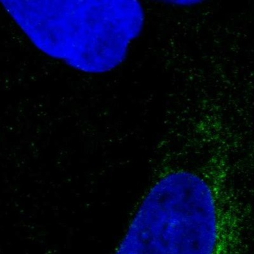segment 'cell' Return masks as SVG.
Segmentation results:
<instances>
[{
  "label": "cell",
  "mask_w": 254,
  "mask_h": 254,
  "mask_svg": "<svg viewBox=\"0 0 254 254\" xmlns=\"http://www.w3.org/2000/svg\"><path fill=\"white\" fill-rule=\"evenodd\" d=\"M235 253L234 249H226L221 250L217 254H235Z\"/></svg>",
  "instance_id": "277c9868"
},
{
  "label": "cell",
  "mask_w": 254,
  "mask_h": 254,
  "mask_svg": "<svg viewBox=\"0 0 254 254\" xmlns=\"http://www.w3.org/2000/svg\"><path fill=\"white\" fill-rule=\"evenodd\" d=\"M1 3L38 51L85 74H106L123 65L147 21L137 0Z\"/></svg>",
  "instance_id": "6da1fadb"
},
{
  "label": "cell",
  "mask_w": 254,
  "mask_h": 254,
  "mask_svg": "<svg viewBox=\"0 0 254 254\" xmlns=\"http://www.w3.org/2000/svg\"><path fill=\"white\" fill-rule=\"evenodd\" d=\"M115 254H190L174 243L157 237L128 234Z\"/></svg>",
  "instance_id": "7a4b0ae2"
},
{
  "label": "cell",
  "mask_w": 254,
  "mask_h": 254,
  "mask_svg": "<svg viewBox=\"0 0 254 254\" xmlns=\"http://www.w3.org/2000/svg\"><path fill=\"white\" fill-rule=\"evenodd\" d=\"M165 6L177 10H191L202 6L204 2L201 0H167L161 1Z\"/></svg>",
  "instance_id": "3957f363"
}]
</instances>
